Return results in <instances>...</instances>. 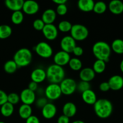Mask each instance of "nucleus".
<instances>
[{"label":"nucleus","instance_id":"1","mask_svg":"<svg viewBox=\"0 0 123 123\" xmlns=\"http://www.w3.org/2000/svg\"><path fill=\"white\" fill-rule=\"evenodd\" d=\"M94 110L98 118L106 119L111 115L113 111V105L109 100L100 98L97 100L94 104Z\"/></svg>","mask_w":123,"mask_h":123},{"label":"nucleus","instance_id":"2","mask_svg":"<svg viewBox=\"0 0 123 123\" xmlns=\"http://www.w3.org/2000/svg\"><path fill=\"white\" fill-rule=\"evenodd\" d=\"M111 50V46L103 41L95 43L92 48V54L97 60L104 61L106 63L109 61Z\"/></svg>","mask_w":123,"mask_h":123},{"label":"nucleus","instance_id":"3","mask_svg":"<svg viewBox=\"0 0 123 123\" xmlns=\"http://www.w3.org/2000/svg\"><path fill=\"white\" fill-rule=\"evenodd\" d=\"M46 79L50 84H60L62 80L65 78V70L61 66L58 65L52 64L47 68Z\"/></svg>","mask_w":123,"mask_h":123},{"label":"nucleus","instance_id":"4","mask_svg":"<svg viewBox=\"0 0 123 123\" xmlns=\"http://www.w3.org/2000/svg\"><path fill=\"white\" fill-rule=\"evenodd\" d=\"M13 60L18 67H26L30 65L32 61V54L28 48H20L15 52Z\"/></svg>","mask_w":123,"mask_h":123},{"label":"nucleus","instance_id":"5","mask_svg":"<svg viewBox=\"0 0 123 123\" xmlns=\"http://www.w3.org/2000/svg\"><path fill=\"white\" fill-rule=\"evenodd\" d=\"M70 32V36L76 42L85 40L89 34V31L85 25L79 24L72 25Z\"/></svg>","mask_w":123,"mask_h":123},{"label":"nucleus","instance_id":"6","mask_svg":"<svg viewBox=\"0 0 123 123\" xmlns=\"http://www.w3.org/2000/svg\"><path fill=\"white\" fill-rule=\"evenodd\" d=\"M61 92L63 94L70 96L77 90V83L72 78H64L60 84Z\"/></svg>","mask_w":123,"mask_h":123},{"label":"nucleus","instance_id":"7","mask_svg":"<svg viewBox=\"0 0 123 123\" xmlns=\"http://www.w3.org/2000/svg\"><path fill=\"white\" fill-rule=\"evenodd\" d=\"M34 49L36 54L43 58H49L53 54L52 46L45 42H40L37 43Z\"/></svg>","mask_w":123,"mask_h":123},{"label":"nucleus","instance_id":"8","mask_svg":"<svg viewBox=\"0 0 123 123\" xmlns=\"http://www.w3.org/2000/svg\"><path fill=\"white\" fill-rule=\"evenodd\" d=\"M44 93L48 99L50 100L58 99L62 95L60 84H50L46 88Z\"/></svg>","mask_w":123,"mask_h":123},{"label":"nucleus","instance_id":"9","mask_svg":"<svg viewBox=\"0 0 123 123\" xmlns=\"http://www.w3.org/2000/svg\"><path fill=\"white\" fill-rule=\"evenodd\" d=\"M60 46L63 51L70 54L76 46V41L70 36H66L62 37L60 42Z\"/></svg>","mask_w":123,"mask_h":123},{"label":"nucleus","instance_id":"10","mask_svg":"<svg viewBox=\"0 0 123 123\" xmlns=\"http://www.w3.org/2000/svg\"><path fill=\"white\" fill-rule=\"evenodd\" d=\"M42 31L44 37L49 40H54L58 35V30L54 24H45Z\"/></svg>","mask_w":123,"mask_h":123},{"label":"nucleus","instance_id":"11","mask_svg":"<svg viewBox=\"0 0 123 123\" xmlns=\"http://www.w3.org/2000/svg\"><path fill=\"white\" fill-rule=\"evenodd\" d=\"M19 96L20 101L22 102L23 104L31 106L36 102V94L34 91H31L28 88L23 90Z\"/></svg>","mask_w":123,"mask_h":123},{"label":"nucleus","instance_id":"12","mask_svg":"<svg viewBox=\"0 0 123 123\" xmlns=\"http://www.w3.org/2000/svg\"><path fill=\"white\" fill-rule=\"evenodd\" d=\"M70 59V54L61 50L56 52L54 55V62L55 64L62 67L68 64Z\"/></svg>","mask_w":123,"mask_h":123},{"label":"nucleus","instance_id":"13","mask_svg":"<svg viewBox=\"0 0 123 123\" xmlns=\"http://www.w3.org/2000/svg\"><path fill=\"white\" fill-rule=\"evenodd\" d=\"M39 8V5L37 2L33 0H27L24 1L22 10L25 14L33 15L38 12Z\"/></svg>","mask_w":123,"mask_h":123},{"label":"nucleus","instance_id":"14","mask_svg":"<svg viewBox=\"0 0 123 123\" xmlns=\"http://www.w3.org/2000/svg\"><path fill=\"white\" fill-rule=\"evenodd\" d=\"M57 109L56 106L52 103H48L42 109V114L43 117L47 120L53 118L56 115Z\"/></svg>","mask_w":123,"mask_h":123},{"label":"nucleus","instance_id":"15","mask_svg":"<svg viewBox=\"0 0 123 123\" xmlns=\"http://www.w3.org/2000/svg\"><path fill=\"white\" fill-rule=\"evenodd\" d=\"M108 82L111 90L114 91H118L123 87V78L120 75L112 76L109 78Z\"/></svg>","mask_w":123,"mask_h":123},{"label":"nucleus","instance_id":"16","mask_svg":"<svg viewBox=\"0 0 123 123\" xmlns=\"http://www.w3.org/2000/svg\"><path fill=\"white\" fill-rule=\"evenodd\" d=\"M31 79L37 84L43 82L46 79V71L42 68H35L31 73Z\"/></svg>","mask_w":123,"mask_h":123},{"label":"nucleus","instance_id":"17","mask_svg":"<svg viewBox=\"0 0 123 123\" xmlns=\"http://www.w3.org/2000/svg\"><path fill=\"white\" fill-rule=\"evenodd\" d=\"M96 76V73L94 72L92 68L90 67H85L82 68L79 72V78L82 81L88 82L93 80Z\"/></svg>","mask_w":123,"mask_h":123},{"label":"nucleus","instance_id":"18","mask_svg":"<svg viewBox=\"0 0 123 123\" xmlns=\"http://www.w3.org/2000/svg\"><path fill=\"white\" fill-rule=\"evenodd\" d=\"M56 18V12L52 8H48L44 10L42 16V20L45 24H53Z\"/></svg>","mask_w":123,"mask_h":123},{"label":"nucleus","instance_id":"19","mask_svg":"<svg viewBox=\"0 0 123 123\" xmlns=\"http://www.w3.org/2000/svg\"><path fill=\"white\" fill-rule=\"evenodd\" d=\"M109 11L114 14H120L123 12V2L120 0H112L108 5Z\"/></svg>","mask_w":123,"mask_h":123},{"label":"nucleus","instance_id":"20","mask_svg":"<svg viewBox=\"0 0 123 123\" xmlns=\"http://www.w3.org/2000/svg\"><path fill=\"white\" fill-rule=\"evenodd\" d=\"M77 112L76 106L72 102H67L62 107V113L63 115L70 118L76 115Z\"/></svg>","mask_w":123,"mask_h":123},{"label":"nucleus","instance_id":"21","mask_svg":"<svg viewBox=\"0 0 123 123\" xmlns=\"http://www.w3.org/2000/svg\"><path fill=\"white\" fill-rule=\"evenodd\" d=\"M82 98L85 103L91 105H94L97 100L96 93L91 89L82 93Z\"/></svg>","mask_w":123,"mask_h":123},{"label":"nucleus","instance_id":"22","mask_svg":"<svg viewBox=\"0 0 123 123\" xmlns=\"http://www.w3.org/2000/svg\"><path fill=\"white\" fill-rule=\"evenodd\" d=\"M24 0H6L5 5L10 10L14 12L21 11L24 5Z\"/></svg>","mask_w":123,"mask_h":123},{"label":"nucleus","instance_id":"23","mask_svg":"<svg viewBox=\"0 0 123 123\" xmlns=\"http://www.w3.org/2000/svg\"><path fill=\"white\" fill-rule=\"evenodd\" d=\"M94 4L93 0H79L78 2V7L80 11L90 12L93 11Z\"/></svg>","mask_w":123,"mask_h":123},{"label":"nucleus","instance_id":"24","mask_svg":"<svg viewBox=\"0 0 123 123\" xmlns=\"http://www.w3.org/2000/svg\"><path fill=\"white\" fill-rule=\"evenodd\" d=\"M32 109L30 105L22 104L19 108V115L21 118L26 120L32 115Z\"/></svg>","mask_w":123,"mask_h":123},{"label":"nucleus","instance_id":"25","mask_svg":"<svg viewBox=\"0 0 123 123\" xmlns=\"http://www.w3.org/2000/svg\"><path fill=\"white\" fill-rule=\"evenodd\" d=\"M14 105L8 103V102H7V103L2 105L1 106V109H0L1 115L4 117H9L12 116L14 112Z\"/></svg>","mask_w":123,"mask_h":123},{"label":"nucleus","instance_id":"26","mask_svg":"<svg viewBox=\"0 0 123 123\" xmlns=\"http://www.w3.org/2000/svg\"><path fill=\"white\" fill-rule=\"evenodd\" d=\"M111 48L117 54H123V40L121 38L114 40L112 43Z\"/></svg>","mask_w":123,"mask_h":123},{"label":"nucleus","instance_id":"27","mask_svg":"<svg viewBox=\"0 0 123 123\" xmlns=\"http://www.w3.org/2000/svg\"><path fill=\"white\" fill-rule=\"evenodd\" d=\"M12 34V29L10 26L6 24L0 25V39H6Z\"/></svg>","mask_w":123,"mask_h":123},{"label":"nucleus","instance_id":"28","mask_svg":"<svg viewBox=\"0 0 123 123\" xmlns=\"http://www.w3.org/2000/svg\"><path fill=\"white\" fill-rule=\"evenodd\" d=\"M106 62L104 61L100 60H97L93 64L92 66V70L95 73H98V74H101L103 73L106 69Z\"/></svg>","mask_w":123,"mask_h":123},{"label":"nucleus","instance_id":"29","mask_svg":"<svg viewBox=\"0 0 123 123\" xmlns=\"http://www.w3.org/2000/svg\"><path fill=\"white\" fill-rule=\"evenodd\" d=\"M18 67L13 60H8L5 62L4 65V70L8 74H13L18 69Z\"/></svg>","mask_w":123,"mask_h":123},{"label":"nucleus","instance_id":"30","mask_svg":"<svg viewBox=\"0 0 123 123\" xmlns=\"http://www.w3.org/2000/svg\"><path fill=\"white\" fill-rule=\"evenodd\" d=\"M24 16L22 11L14 12L11 16V20L14 25H19L24 21Z\"/></svg>","mask_w":123,"mask_h":123},{"label":"nucleus","instance_id":"31","mask_svg":"<svg viewBox=\"0 0 123 123\" xmlns=\"http://www.w3.org/2000/svg\"><path fill=\"white\" fill-rule=\"evenodd\" d=\"M68 64L70 68L74 71L80 70L82 67V62L78 58H72Z\"/></svg>","mask_w":123,"mask_h":123},{"label":"nucleus","instance_id":"32","mask_svg":"<svg viewBox=\"0 0 123 123\" xmlns=\"http://www.w3.org/2000/svg\"><path fill=\"white\" fill-rule=\"evenodd\" d=\"M107 5L103 1H98L95 2L93 8V12L97 14H103L106 11Z\"/></svg>","mask_w":123,"mask_h":123},{"label":"nucleus","instance_id":"33","mask_svg":"<svg viewBox=\"0 0 123 123\" xmlns=\"http://www.w3.org/2000/svg\"><path fill=\"white\" fill-rule=\"evenodd\" d=\"M72 24L68 20H62L58 25V30L62 32H67L70 31L72 27Z\"/></svg>","mask_w":123,"mask_h":123},{"label":"nucleus","instance_id":"34","mask_svg":"<svg viewBox=\"0 0 123 123\" xmlns=\"http://www.w3.org/2000/svg\"><path fill=\"white\" fill-rule=\"evenodd\" d=\"M20 101V96L18 95V94L15 93V92H12L8 94L7 96V102L11 103L13 105L18 104Z\"/></svg>","mask_w":123,"mask_h":123},{"label":"nucleus","instance_id":"35","mask_svg":"<svg viewBox=\"0 0 123 123\" xmlns=\"http://www.w3.org/2000/svg\"><path fill=\"white\" fill-rule=\"evenodd\" d=\"M90 88H91V85L90 82H88L81 80L78 84H77V90L82 93L86 90H90Z\"/></svg>","mask_w":123,"mask_h":123},{"label":"nucleus","instance_id":"36","mask_svg":"<svg viewBox=\"0 0 123 123\" xmlns=\"http://www.w3.org/2000/svg\"><path fill=\"white\" fill-rule=\"evenodd\" d=\"M32 25H33L34 28L37 31H42L45 25V24L43 22L42 19H37L33 22Z\"/></svg>","mask_w":123,"mask_h":123},{"label":"nucleus","instance_id":"37","mask_svg":"<svg viewBox=\"0 0 123 123\" xmlns=\"http://www.w3.org/2000/svg\"><path fill=\"white\" fill-rule=\"evenodd\" d=\"M68 11V8L66 4L57 5L56 9V13L60 16H64Z\"/></svg>","mask_w":123,"mask_h":123},{"label":"nucleus","instance_id":"38","mask_svg":"<svg viewBox=\"0 0 123 123\" xmlns=\"http://www.w3.org/2000/svg\"><path fill=\"white\" fill-rule=\"evenodd\" d=\"M7 96L8 94H7L4 91L2 90H0V106H2L4 103L7 102Z\"/></svg>","mask_w":123,"mask_h":123},{"label":"nucleus","instance_id":"39","mask_svg":"<svg viewBox=\"0 0 123 123\" xmlns=\"http://www.w3.org/2000/svg\"><path fill=\"white\" fill-rule=\"evenodd\" d=\"M72 53H73L76 56H80L83 55V54H84V50H83L82 47L76 46L74 48Z\"/></svg>","mask_w":123,"mask_h":123},{"label":"nucleus","instance_id":"40","mask_svg":"<svg viewBox=\"0 0 123 123\" xmlns=\"http://www.w3.org/2000/svg\"><path fill=\"white\" fill-rule=\"evenodd\" d=\"M99 89L102 92H107L109 90H111L108 82H103L101 83L99 85Z\"/></svg>","mask_w":123,"mask_h":123},{"label":"nucleus","instance_id":"41","mask_svg":"<svg viewBox=\"0 0 123 123\" xmlns=\"http://www.w3.org/2000/svg\"><path fill=\"white\" fill-rule=\"evenodd\" d=\"M47 103H48V101H47V99L46 98H38L36 101V105H37V106L40 108H42V109Z\"/></svg>","mask_w":123,"mask_h":123},{"label":"nucleus","instance_id":"42","mask_svg":"<svg viewBox=\"0 0 123 123\" xmlns=\"http://www.w3.org/2000/svg\"><path fill=\"white\" fill-rule=\"evenodd\" d=\"M25 123H40V122L37 117L32 115L26 119Z\"/></svg>","mask_w":123,"mask_h":123},{"label":"nucleus","instance_id":"43","mask_svg":"<svg viewBox=\"0 0 123 123\" xmlns=\"http://www.w3.org/2000/svg\"><path fill=\"white\" fill-rule=\"evenodd\" d=\"M70 118L65 115H62L58 117L57 120V123H69Z\"/></svg>","mask_w":123,"mask_h":123},{"label":"nucleus","instance_id":"44","mask_svg":"<svg viewBox=\"0 0 123 123\" xmlns=\"http://www.w3.org/2000/svg\"><path fill=\"white\" fill-rule=\"evenodd\" d=\"M28 88L31 90V91L35 92L37 90V88H38V84H37V83L34 82L33 81H31L29 84Z\"/></svg>","mask_w":123,"mask_h":123},{"label":"nucleus","instance_id":"45","mask_svg":"<svg viewBox=\"0 0 123 123\" xmlns=\"http://www.w3.org/2000/svg\"><path fill=\"white\" fill-rule=\"evenodd\" d=\"M53 2L57 5L66 4L67 2V0H53Z\"/></svg>","mask_w":123,"mask_h":123},{"label":"nucleus","instance_id":"46","mask_svg":"<svg viewBox=\"0 0 123 123\" xmlns=\"http://www.w3.org/2000/svg\"><path fill=\"white\" fill-rule=\"evenodd\" d=\"M120 70H121V72L123 73V60L121 61V62H120Z\"/></svg>","mask_w":123,"mask_h":123},{"label":"nucleus","instance_id":"47","mask_svg":"<svg viewBox=\"0 0 123 123\" xmlns=\"http://www.w3.org/2000/svg\"><path fill=\"white\" fill-rule=\"evenodd\" d=\"M72 123H85L84 121H82V120H76V121H73Z\"/></svg>","mask_w":123,"mask_h":123},{"label":"nucleus","instance_id":"48","mask_svg":"<svg viewBox=\"0 0 123 123\" xmlns=\"http://www.w3.org/2000/svg\"><path fill=\"white\" fill-rule=\"evenodd\" d=\"M0 123H4V121H0Z\"/></svg>","mask_w":123,"mask_h":123}]
</instances>
